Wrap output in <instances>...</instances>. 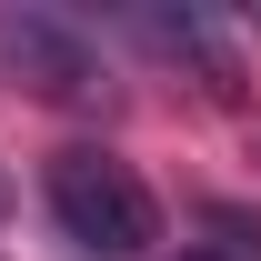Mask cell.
<instances>
[{
  "label": "cell",
  "instance_id": "cell-1",
  "mask_svg": "<svg viewBox=\"0 0 261 261\" xmlns=\"http://www.w3.org/2000/svg\"><path fill=\"white\" fill-rule=\"evenodd\" d=\"M40 201H50V221H61L91 261H151V241H161V201H151V181H141L121 151H100V141L50 151Z\"/></svg>",
  "mask_w": 261,
  "mask_h": 261
},
{
  "label": "cell",
  "instance_id": "cell-2",
  "mask_svg": "<svg viewBox=\"0 0 261 261\" xmlns=\"http://www.w3.org/2000/svg\"><path fill=\"white\" fill-rule=\"evenodd\" d=\"M0 70L10 81H31L40 100H100V50L70 20H50V10H0Z\"/></svg>",
  "mask_w": 261,
  "mask_h": 261
},
{
  "label": "cell",
  "instance_id": "cell-3",
  "mask_svg": "<svg viewBox=\"0 0 261 261\" xmlns=\"http://www.w3.org/2000/svg\"><path fill=\"white\" fill-rule=\"evenodd\" d=\"M0 201H10V181H0Z\"/></svg>",
  "mask_w": 261,
  "mask_h": 261
}]
</instances>
